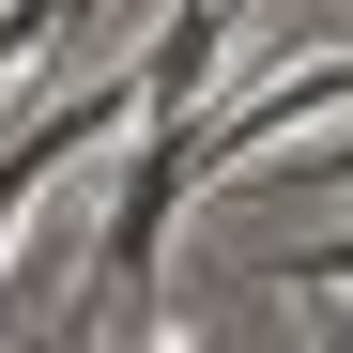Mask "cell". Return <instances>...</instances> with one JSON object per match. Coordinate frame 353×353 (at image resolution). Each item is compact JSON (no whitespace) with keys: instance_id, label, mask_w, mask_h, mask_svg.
Segmentation results:
<instances>
[{"instance_id":"6da1fadb","label":"cell","mask_w":353,"mask_h":353,"mask_svg":"<svg viewBox=\"0 0 353 353\" xmlns=\"http://www.w3.org/2000/svg\"><path fill=\"white\" fill-rule=\"evenodd\" d=\"M185 200H200V139H185V123H139V139H123V169H108L92 292H77V307H139L154 261H169V230H185Z\"/></svg>"},{"instance_id":"7a4b0ae2","label":"cell","mask_w":353,"mask_h":353,"mask_svg":"<svg viewBox=\"0 0 353 353\" xmlns=\"http://www.w3.org/2000/svg\"><path fill=\"white\" fill-rule=\"evenodd\" d=\"M230 16H246V0H169V31L139 46V123H200V108H215Z\"/></svg>"},{"instance_id":"3957f363","label":"cell","mask_w":353,"mask_h":353,"mask_svg":"<svg viewBox=\"0 0 353 353\" xmlns=\"http://www.w3.org/2000/svg\"><path fill=\"white\" fill-rule=\"evenodd\" d=\"M261 276H276V292H307V307H353V230H307V246H276Z\"/></svg>"},{"instance_id":"277c9868","label":"cell","mask_w":353,"mask_h":353,"mask_svg":"<svg viewBox=\"0 0 353 353\" xmlns=\"http://www.w3.org/2000/svg\"><path fill=\"white\" fill-rule=\"evenodd\" d=\"M276 185H292V200H353V139H307V154L276 169Z\"/></svg>"},{"instance_id":"5b68a950","label":"cell","mask_w":353,"mask_h":353,"mask_svg":"<svg viewBox=\"0 0 353 353\" xmlns=\"http://www.w3.org/2000/svg\"><path fill=\"white\" fill-rule=\"evenodd\" d=\"M323 353H353V307H338V323H323Z\"/></svg>"}]
</instances>
